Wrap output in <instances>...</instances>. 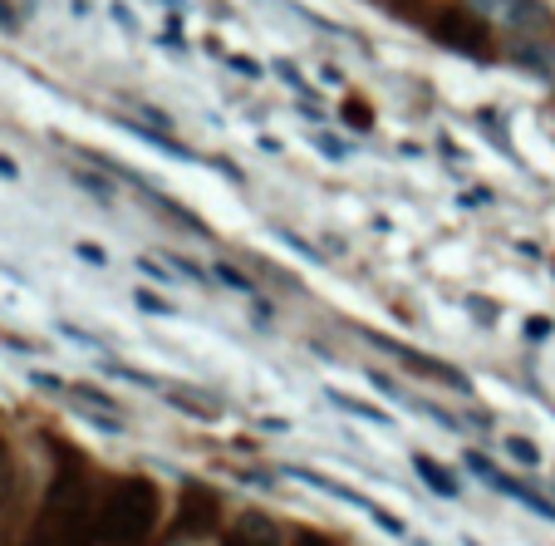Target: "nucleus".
Segmentation results:
<instances>
[{"label":"nucleus","mask_w":555,"mask_h":546,"mask_svg":"<svg viewBox=\"0 0 555 546\" xmlns=\"http://www.w3.org/2000/svg\"><path fill=\"white\" fill-rule=\"evenodd\" d=\"M163 517V497L147 478H118L94 507V542L99 546H143Z\"/></svg>","instance_id":"f257e3e1"},{"label":"nucleus","mask_w":555,"mask_h":546,"mask_svg":"<svg viewBox=\"0 0 555 546\" xmlns=\"http://www.w3.org/2000/svg\"><path fill=\"white\" fill-rule=\"evenodd\" d=\"M457 5H467L477 21L502 30L506 40H516V35H541V40H551L555 35V11L545 0H457Z\"/></svg>","instance_id":"f03ea898"},{"label":"nucleus","mask_w":555,"mask_h":546,"mask_svg":"<svg viewBox=\"0 0 555 546\" xmlns=\"http://www.w3.org/2000/svg\"><path fill=\"white\" fill-rule=\"evenodd\" d=\"M428 35L438 45H448V50L472 54V60H487V54H492V25L477 21L467 5H442V11H433Z\"/></svg>","instance_id":"7ed1b4c3"},{"label":"nucleus","mask_w":555,"mask_h":546,"mask_svg":"<svg viewBox=\"0 0 555 546\" xmlns=\"http://www.w3.org/2000/svg\"><path fill=\"white\" fill-rule=\"evenodd\" d=\"M221 526V497L211 487H182L178 512L168 522V542H202Z\"/></svg>","instance_id":"20e7f679"},{"label":"nucleus","mask_w":555,"mask_h":546,"mask_svg":"<svg viewBox=\"0 0 555 546\" xmlns=\"http://www.w3.org/2000/svg\"><path fill=\"white\" fill-rule=\"evenodd\" d=\"M291 478L295 483H305V487H314V493H330V497H339V503H354L359 512H369L378 526H384L388 536H399V542H409V522L403 517H393V512H384V507L374 503V497H364V493H354L349 483H339V478H325V473H310V468H291Z\"/></svg>","instance_id":"39448f33"},{"label":"nucleus","mask_w":555,"mask_h":546,"mask_svg":"<svg viewBox=\"0 0 555 546\" xmlns=\"http://www.w3.org/2000/svg\"><path fill=\"white\" fill-rule=\"evenodd\" d=\"M467 468H472L477 478H482V483L492 487V493H502V497H512V503H521L526 512L541 517V522H555V497H535L531 487L516 483V478H506L502 468H496V462H487V458H482V453H467Z\"/></svg>","instance_id":"423d86ee"},{"label":"nucleus","mask_w":555,"mask_h":546,"mask_svg":"<svg viewBox=\"0 0 555 546\" xmlns=\"http://www.w3.org/2000/svg\"><path fill=\"white\" fill-rule=\"evenodd\" d=\"M506 60L521 74H531L535 85L555 89V45L551 40H541V35H516V40H506Z\"/></svg>","instance_id":"0eeeda50"},{"label":"nucleus","mask_w":555,"mask_h":546,"mask_svg":"<svg viewBox=\"0 0 555 546\" xmlns=\"http://www.w3.org/2000/svg\"><path fill=\"white\" fill-rule=\"evenodd\" d=\"M413 473H418L423 487H433V497H442V503H457V497H462L457 478H452L438 458H428V453H413Z\"/></svg>","instance_id":"6e6552de"},{"label":"nucleus","mask_w":555,"mask_h":546,"mask_svg":"<svg viewBox=\"0 0 555 546\" xmlns=\"http://www.w3.org/2000/svg\"><path fill=\"white\" fill-rule=\"evenodd\" d=\"M227 546H275V526L266 522V517H242L236 522V532H231V542Z\"/></svg>","instance_id":"1a4fd4ad"},{"label":"nucleus","mask_w":555,"mask_h":546,"mask_svg":"<svg viewBox=\"0 0 555 546\" xmlns=\"http://www.w3.org/2000/svg\"><path fill=\"white\" fill-rule=\"evenodd\" d=\"M325 394H330V404H335V409L354 414V419H364V423H378V429H393V414L374 409V404H364V399H349V394H339V389H325Z\"/></svg>","instance_id":"9d476101"},{"label":"nucleus","mask_w":555,"mask_h":546,"mask_svg":"<svg viewBox=\"0 0 555 546\" xmlns=\"http://www.w3.org/2000/svg\"><path fill=\"white\" fill-rule=\"evenodd\" d=\"M378 11H393L399 21H418V15H433L428 0H374Z\"/></svg>","instance_id":"9b49d317"},{"label":"nucleus","mask_w":555,"mask_h":546,"mask_svg":"<svg viewBox=\"0 0 555 546\" xmlns=\"http://www.w3.org/2000/svg\"><path fill=\"white\" fill-rule=\"evenodd\" d=\"M506 458L521 462V468H541V448L531 439H506Z\"/></svg>","instance_id":"f8f14e48"},{"label":"nucleus","mask_w":555,"mask_h":546,"mask_svg":"<svg viewBox=\"0 0 555 546\" xmlns=\"http://www.w3.org/2000/svg\"><path fill=\"white\" fill-rule=\"evenodd\" d=\"M217 281H227L231 291H242V295H261V291H256V281H246V276L236 271L231 262H217Z\"/></svg>","instance_id":"ddd939ff"},{"label":"nucleus","mask_w":555,"mask_h":546,"mask_svg":"<svg viewBox=\"0 0 555 546\" xmlns=\"http://www.w3.org/2000/svg\"><path fill=\"white\" fill-rule=\"evenodd\" d=\"M74 256H85V262H89V266H108L104 246H94V242H79V246H74Z\"/></svg>","instance_id":"4468645a"},{"label":"nucleus","mask_w":555,"mask_h":546,"mask_svg":"<svg viewBox=\"0 0 555 546\" xmlns=\"http://www.w3.org/2000/svg\"><path fill=\"white\" fill-rule=\"evenodd\" d=\"M138 305H143V310H157V316H178V305H168V301H153V295H147V291H138Z\"/></svg>","instance_id":"2eb2a0df"},{"label":"nucleus","mask_w":555,"mask_h":546,"mask_svg":"<svg viewBox=\"0 0 555 546\" xmlns=\"http://www.w3.org/2000/svg\"><path fill=\"white\" fill-rule=\"evenodd\" d=\"M526 335H531V340H551L555 326H551V320H526Z\"/></svg>","instance_id":"dca6fc26"},{"label":"nucleus","mask_w":555,"mask_h":546,"mask_svg":"<svg viewBox=\"0 0 555 546\" xmlns=\"http://www.w3.org/2000/svg\"><path fill=\"white\" fill-rule=\"evenodd\" d=\"M295 546H339V542H330L325 532H300L295 536Z\"/></svg>","instance_id":"f3484780"},{"label":"nucleus","mask_w":555,"mask_h":546,"mask_svg":"<svg viewBox=\"0 0 555 546\" xmlns=\"http://www.w3.org/2000/svg\"><path fill=\"white\" fill-rule=\"evenodd\" d=\"M5 487H11V453L0 443V497H5Z\"/></svg>","instance_id":"a211bd4d"},{"label":"nucleus","mask_w":555,"mask_h":546,"mask_svg":"<svg viewBox=\"0 0 555 546\" xmlns=\"http://www.w3.org/2000/svg\"><path fill=\"white\" fill-rule=\"evenodd\" d=\"M0 178H5V182H15V178H21V168H15V163L5 158V153H0Z\"/></svg>","instance_id":"6ab92c4d"},{"label":"nucleus","mask_w":555,"mask_h":546,"mask_svg":"<svg viewBox=\"0 0 555 546\" xmlns=\"http://www.w3.org/2000/svg\"><path fill=\"white\" fill-rule=\"evenodd\" d=\"M163 5H168V11H182V5H188V0H163Z\"/></svg>","instance_id":"aec40b11"}]
</instances>
